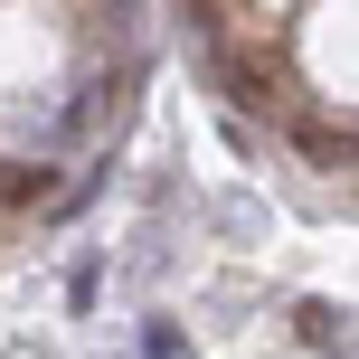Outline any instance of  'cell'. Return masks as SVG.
<instances>
[{"mask_svg":"<svg viewBox=\"0 0 359 359\" xmlns=\"http://www.w3.org/2000/svg\"><path fill=\"white\" fill-rule=\"evenodd\" d=\"M303 151H312V161H341V170H350V123H303Z\"/></svg>","mask_w":359,"mask_h":359,"instance_id":"cell-1","label":"cell"},{"mask_svg":"<svg viewBox=\"0 0 359 359\" xmlns=\"http://www.w3.org/2000/svg\"><path fill=\"white\" fill-rule=\"evenodd\" d=\"M142 359H198V350L180 341V322H151V331H142Z\"/></svg>","mask_w":359,"mask_h":359,"instance_id":"cell-2","label":"cell"},{"mask_svg":"<svg viewBox=\"0 0 359 359\" xmlns=\"http://www.w3.org/2000/svg\"><path fill=\"white\" fill-rule=\"evenodd\" d=\"M293 322H303V341H322V350L341 341V312H331V303H303V312H293Z\"/></svg>","mask_w":359,"mask_h":359,"instance_id":"cell-3","label":"cell"},{"mask_svg":"<svg viewBox=\"0 0 359 359\" xmlns=\"http://www.w3.org/2000/svg\"><path fill=\"white\" fill-rule=\"evenodd\" d=\"M322 359H350V350H322Z\"/></svg>","mask_w":359,"mask_h":359,"instance_id":"cell-4","label":"cell"}]
</instances>
